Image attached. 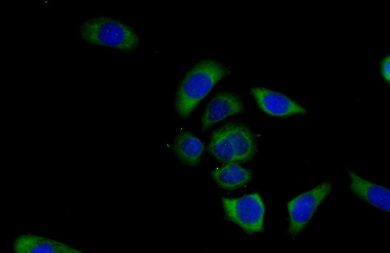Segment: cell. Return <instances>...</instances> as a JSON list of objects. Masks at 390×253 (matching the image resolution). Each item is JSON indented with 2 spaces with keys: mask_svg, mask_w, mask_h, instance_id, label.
I'll use <instances>...</instances> for the list:
<instances>
[{
  "mask_svg": "<svg viewBox=\"0 0 390 253\" xmlns=\"http://www.w3.org/2000/svg\"><path fill=\"white\" fill-rule=\"evenodd\" d=\"M16 253H82L83 252L61 241L33 234H22L14 240Z\"/></svg>",
  "mask_w": 390,
  "mask_h": 253,
  "instance_id": "8",
  "label": "cell"
},
{
  "mask_svg": "<svg viewBox=\"0 0 390 253\" xmlns=\"http://www.w3.org/2000/svg\"><path fill=\"white\" fill-rule=\"evenodd\" d=\"M207 149L214 158L225 163L249 161L257 151L253 132L247 126L237 122L214 130Z\"/></svg>",
  "mask_w": 390,
  "mask_h": 253,
  "instance_id": "2",
  "label": "cell"
},
{
  "mask_svg": "<svg viewBox=\"0 0 390 253\" xmlns=\"http://www.w3.org/2000/svg\"><path fill=\"white\" fill-rule=\"evenodd\" d=\"M230 74L229 66L214 59H206L195 65L186 74L176 91L175 108L179 116L187 118L214 85Z\"/></svg>",
  "mask_w": 390,
  "mask_h": 253,
  "instance_id": "1",
  "label": "cell"
},
{
  "mask_svg": "<svg viewBox=\"0 0 390 253\" xmlns=\"http://www.w3.org/2000/svg\"><path fill=\"white\" fill-rule=\"evenodd\" d=\"M243 105L236 93L224 91L215 95L208 103L202 116V130L204 131L225 118L243 111Z\"/></svg>",
  "mask_w": 390,
  "mask_h": 253,
  "instance_id": "7",
  "label": "cell"
},
{
  "mask_svg": "<svg viewBox=\"0 0 390 253\" xmlns=\"http://www.w3.org/2000/svg\"><path fill=\"white\" fill-rule=\"evenodd\" d=\"M174 149L178 158L190 166L197 165L204 150L202 142L189 132L180 133L176 137Z\"/></svg>",
  "mask_w": 390,
  "mask_h": 253,
  "instance_id": "11",
  "label": "cell"
},
{
  "mask_svg": "<svg viewBox=\"0 0 390 253\" xmlns=\"http://www.w3.org/2000/svg\"><path fill=\"white\" fill-rule=\"evenodd\" d=\"M332 188L331 181L325 180L288 202L289 236L295 238L301 233Z\"/></svg>",
  "mask_w": 390,
  "mask_h": 253,
  "instance_id": "5",
  "label": "cell"
},
{
  "mask_svg": "<svg viewBox=\"0 0 390 253\" xmlns=\"http://www.w3.org/2000/svg\"><path fill=\"white\" fill-rule=\"evenodd\" d=\"M78 35L86 44L124 51L135 50L139 42L138 36L131 27L105 16L86 19L78 27Z\"/></svg>",
  "mask_w": 390,
  "mask_h": 253,
  "instance_id": "3",
  "label": "cell"
},
{
  "mask_svg": "<svg viewBox=\"0 0 390 253\" xmlns=\"http://www.w3.org/2000/svg\"><path fill=\"white\" fill-rule=\"evenodd\" d=\"M250 91L259 108L270 115L285 117L308 113L306 108L281 93L263 87L252 88Z\"/></svg>",
  "mask_w": 390,
  "mask_h": 253,
  "instance_id": "6",
  "label": "cell"
},
{
  "mask_svg": "<svg viewBox=\"0 0 390 253\" xmlns=\"http://www.w3.org/2000/svg\"><path fill=\"white\" fill-rule=\"evenodd\" d=\"M212 176L220 188L232 190L248 183L251 179V173L236 163L231 162L215 168Z\"/></svg>",
  "mask_w": 390,
  "mask_h": 253,
  "instance_id": "10",
  "label": "cell"
},
{
  "mask_svg": "<svg viewBox=\"0 0 390 253\" xmlns=\"http://www.w3.org/2000/svg\"><path fill=\"white\" fill-rule=\"evenodd\" d=\"M351 191L369 204L385 212L390 209V190L383 186L370 182L348 170Z\"/></svg>",
  "mask_w": 390,
  "mask_h": 253,
  "instance_id": "9",
  "label": "cell"
},
{
  "mask_svg": "<svg viewBox=\"0 0 390 253\" xmlns=\"http://www.w3.org/2000/svg\"><path fill=\"white\" fill-rule=\"evenodd\" d=\"M390 56H386L383 60L381 64V72L382 75L386 81L390 82Z\"/></svg>",
  "mask_w": 390,
  "mask_h": 253,
  "instance_id": "12",
  "label": "cell"
},
{
  "mask_svg": "<svg viewBox=\"0 0 390 253\" xmlns=\"http://www.w3.org/2000/svg\"><path fill=\"white\" fill-rule=\"evenodd\" d=\"M226 218L246 233L263 232L265 209L260 195L250 194L237 199L222 198Z\"/></svg>",
  "mask_w": 390,
  "mask_h": 253,
  "instance_id": "4",
  "label": "cell"
}]
</instances>
